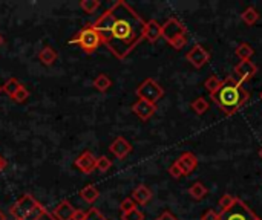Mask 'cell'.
<instances>
[{"mask_svg": "<svg viewBox=\"0 0 262 220\" xmlns=\"http://www.w3.org/2000/svg\"><path fill=\"white\" fill-rule=\"evenodd\" d=\"M58 58V54L54 47L51 46H45L40 52H38V60L41 61V64L45 66H52Z\"/></svg>", "mask_w": 262, "mask_h": 220, "instance_id": "17", "label": "cell"}, {"mask_svg": "<svg viewBox=\"0 0 262 220\" xmlns=\"http://www.w3.org/2000/svg\"><path fill=\"white\" fill-rule=\"evenodd\" d=\"M192 109L195 110V113L204 115V113L209 110V103H207V100H206L204 96H200V98H196V100L192 103Z\"/></svg>", "mask_w": 262, "mask_h": 220, "instance_id": "26", "label": "cell"}, {"mask_svg": "<svg viewBox=\"0 0 262 220\" xmlns=\"http://www.w3.org/2000/svg\"><path fill=\"white\" fill-rule=\"evenodd\" d=\"M236 196H233V194H229V193H226L221 199H220V202H218V207H220V213L221 211H227V210H230L233 205H235V202H236Z\"/></svg>", "mask_w": 262, "mask_h": 220, "instance_id": "25", "label": "cell"}, {"mask_svg": "<svg viewBox=\"0 0 262 220\" xmlns=\"http://www.w3.org/2000/svg\"><path fill=\"white\" fill-rule=\"evenodd\" d=\"M169 173H170V176H172V178H175V179L183 178V173H181V170L177 167V164H175V162L169 167Z\"/></svg>", "mask_w": 262, "mask_h": 220, "instance_id": "33", "label": "cell"}, {"mask_svg": "<svg viewBox=\"0 0 262 220\" xmlns=\"http://www.w3.org/2000/svg\"><path fill=\"white\" fill-rule=\"evenodd\" d=\"M218 214H220V220H262L241 199H236L235 205L230 210L221 211Z\"/></svg>", "mask_w": 262, "mask_h": 220, "instance_id": "6", "label": "cell"}, {"mask_svg": "<svg viewBox=\"0 0 262 220\" xmlns=\"http://www.w3.org/2000/svg\"><path fill=\"white\" fill-rule=\"evenodd\" d=\"M0 92H2V86H0Z\"/></svg>", "mask_w": 262, "mask_h": 220, "instance_id": "41", "label": "cell"}, {"mask_svg": "<svg viewBox=\"0 0 262 220\" xmlns=\"http://www.w3.org/2000/svg\"><path fill=\"white\" fill-rule=\"evenodd\" d=\"M75 214H77V210L71 205L69 201H61L52 213V216L57 220H74Z\"/></svg>", "mask_w": 262, "mask_h": 220, "instance_id": "14", "label": "cell"}, {"mask_svg": "<svg viewBox=\"0 0 262 220\" xmlns=\"http://www.w3.org/2000/svg\"><path fill=\"white\" fill-rule=\"evenodd\" d=\"M132 112L141 119V121H147L150 119L155 112H157V104L147 103L144 100H138L134 106H132Z\"/></svg>", "mask_w": 262, "mask_h": 220, "instance_id": "13", "label": "cell"}, {"mask_svg": "<svg viewBox=\"0 0 262 220\" xmlns=\"http://www.w3.org/2000/svg\"><path fill=\"white\" fill-rule=\"evenodd\" d=\"M6 165H8V162H6V159L0 155V173L6 168Z\"/></svg>", "mask_w": 262, "mask_h": 220, "instance_id": "37", "label": "cell"}, {"mask_svg": "<svg viewBox=\"0 0 262 220\" xmlns=\"http://www.w3.org/2000/svg\"><path fill=\"white\" fill-rule=\"evenodd\" d=\"M186 35H187V28L177 17H170L161 25V38H164L169 44L175 41L177 38L186 37Z\"/></svg>", "mask_w": 262, "mask_h": 220, "instance_id": "7", "label": "cell"}, {"mask_svg": "<svg viewBox=\"0 0 262 220\" xmlns=\"http://www.w3.org/2000/svg\"><path fill=\"white\" fill-rule=\"evenodd\" d=\"M78 220H107L104 216H103V213L101 211H98L97 208H91L88 213H84L81 217Z\"/></svg>", "mask_w": 262, "mask_h": 220, "instance_id": "30", "label": "cell"}, {"mask_svg": "<svg viewBox=\"0 0 262 220\" xmlns=\"http://www.w3.org/2000/svg\"><path fill=\"white\" fill-rule=\"evenodd\" d=\"M144 38L149 43H157L158 38H161V25L157 20H149L146 21V28H144Z\"/></svg>", "mask_w": 262, "mask_h": 220, "instance_id": "15", "label": "cell"}, {"mask_svg": "<svg viewBox=\"0 0 262 220\" xmlns=\"http://www.w3.org/2000/svg\"><path fill=\"white\" fill-rule=\"evenodd\" d=\"M212 100L227 116H232L247 103L249 92L235 77H227L226 80H223L220 90L212 95Z\"/></svg>", "mask_w": 262, "mask_h": 220, "instance_id": "2", "label": "cell"}, {"mask_svg": "<svg viewBox=\"0 0 262 220\" xmlns=\"http://www.w3.org/2000/svg\"><path fill=\"white\" fill-rule=\"evenodd\" d=\"M35 220H57V219H55V217L52 216V213H49V211L46 210V211H45V213H43L41 216H38V217H37Z\"/></svg>", "mask_w": 262, "mask_h": 220, "instance_id": "36", "label": "cell"}, {"mask_svg": "<svg viewBox=\"0 0 262 220\" xmlns=\"http://www.w3.org/2000/svg\"><path fill=\"white\" fill-rule=\"evenodd\" d=\"M101 43L118 60H124L144 38L146 21L124 0L115 2L94 23Z\"/></svg>", "mask_w": 262, "mask_h": 220, "instance_id": "1", "label": "cell"}, {"mask_svg": "<svg viewBox=\"0 0 262 220\" xmlns=\"http://www.w3.org/2000/svg\"><path fill=\"white\" fill-rule=\"evenodd\" d=\"M201 220H220V214H218L216 211H213V210H207V211L203 214Z\"/></svg>", "mask_w": 262, "mask_h": 220, "instance_id": "34", "label": "cell"}, {"mask_svg": "<svg viewBox=\"0 0 262 220\" xmlns=\"http://www.w3.org/2000/svg\"><path fill=\"white\" fill-rule=\"evenodd\" d=\"M92 86L95 87V90H98V92H101V93H106V92L111 89V86H112V80H111L106 74H101V75H98V77L94 80Z\"/></svg>", "mask_w": 262, "mask_h": 220, "instance_id": "19", "label": "cell"}, {"mask_svg": "<svg viewBox=\"0 0 262 220\" xmlns=\"http://www.w3.org/2000/svg\"><path fill=\"white\" fill-rule=\"evenodd\" d=\"M0 220H6V216H5V213L0 210Z\"/></svg>", "mask_w": 262, "mask_h": 220, "instance_id": "38", "label": "cell"}, {"mask_svg": "<svg viewBox=\"0 0 262 220\" xmlns=\"http://www.w3.org/2000/svg\"><path fill=\"white\" fill-rule=\"evenodd\" d=\"M155 220H178V219H177L170 211H164V213H161V214H160V216H158Z\"/></svg>", "mask_w": 262, "mask_h": 220, "instance_id": "35", "label": "cell"}, {"mask_svg": "<svg viewBox=\"0 0 262 220\" xmlns=\"http://www.w3.org/2000/svg\"><path fill=\"white\" fill-rule=\"evenodd\" d=\"M258 155H259V158H261V159H262V147H261V149H259V152H258Z\"/></svg>", "mask_w": 262, "mask_h": 220, "instance_id": "40", "label": "cell"}, {"mask_svg": "<svg viewBox=\"0 0 262 220\" xmlns=\"http://www.w3.org/2000/svg\"><path fill=\"white\" fill-rule=\"evenodd\" d=\"M235 75H236V80L243 84L249 80H252L256 72H258V66L252 61V60H246V61H239L235 69H233Z\"/></svg>", "mask_w": 262, "mask_h": 220, "instance_id": "9", "label": "cell"}, {"mask_svg": "<svg viewBox=\"0 0 262 220\" xmlns=\"http://www.w3.org/2000/svg\"><path fill=\"white\" fill-rule=\"evenodd\" d=\"M121 220H144V214L138 208H135L129 213L121 214Z\"/></svg>", "mask_w": 262, "mask_h": 220, "instance_id": "32", "label": "cell"}, {"mask_svg": "<svg viewBox=\"0 0 262 220\" xmlns=\"http://www.w3.org/2000/svg\"><path fill=\"white\" fill-rule=\"evenodd\" d=\"M152 191L146 187V185H138L134 191H132V199L135 204L138 205H147L152 201Z\"/></svg>", "mask_w": 262, "mask_h": 220, "instance_id": "16", "label": "cell"}, {"mask_svg": "<svg viewBox=\"0 0 262 220\" xmlns=\"http://www.w3.org/2000/svg\"><path fill=\"white\" fill-rule=\"evenodd\" d=\"M80 198L81 201H84L86 204H95L97 199L100 198V191L94 187V185H86L84 188L80 190Z\"/></svg>", "mask_w": 262, "mask_h": 220, "instance_id": "18", "label": "cell"}, {"mask_svg": "<svg viewBox=\"0 0 262 220\" xmlns=\"http://www.w3.org/2000/svg\"><path fill=\"white\" fill-rule=\"evenodd\" d=\"M261 100H262V92H261Z\"/></svg>", "mask_w": 262, "mask_h": 220, "instance_id": "42", "label": "cell"}, {"mask_svg": "<svg viewBox=\"0 0 262 220\" xmlns=\"http://www.w3.org/2000/svg\"><path fill=\"white\" fill-rule=\"evenodd\" d=\"M221 84H223V80H221V78H218L216 75H212V77H209V78L206 80V83H204V86H206V89L209 90L210 96L220 90Z\"/></svg>", "mask_w": 262, "mask_h": 220, "instance_id": "24", "label": "cell"}, {"mask_svg": "<svg viewBox=\"0 0 262 220\" xmlns=\"http://www.w3.org/2000/svg\"><path fill=\"white\" fill-rule=\"evenodd\" d=\"M177 167L181 170L183 176H190L195 168L198 167V158L192 153V152H184L177 161H175Z\"/></svg>", "mask_w": 262, "mask_h": 220, "instance_id": "10", "label": "cell"}, {"mask_svg": "<svg viewBox=\"0 0 262 220\" xmlns=\"http://www.w3.org/2000/svg\"><path fill=\"white\" fill-rule=\"evenodd\" d=\"M95 162H97V158L94 156V153L89 152V150H86V152H83V153L75 159L74 165H75L81 173L91 175V173L95 170Z\"/></svg>", "mask_w": 262, "mask_h": 220, "instance_id": "12", "label": "cell"}, {"mask_svg": "<svg viewBox=\"0 0 262 220\" xmlns=\"http://www.w3.org/2000/svg\"><path fill=\"white\" fill-rule=\"evenodd\" d=\"M241 20L247 25V26H253L258 20H259V12L256 8L253 6H249L244 9V12L241 14Z\"/></svg>", "mask_w": 262, "mask_h": 220, "instance_id": "20", "label": "cell"}, {"mask_svg": "<svg viewBox=\"0 0 262 220\" xmlns=\"http://www.w3.org/2000/svg\"><path fill=\"white\" fill-rule=\"evenodd\" d=\"M207 193H209V190L206 188V185H204L203 182H195V184L189 188V194H190V198L195 199V201H203V199L207 196Z\"/></svg>", "mask_w": 262, "mask_h": 220, "instance_id": "21", "label": "cell"}, {"mask_svg": "<svg viewBox=\"0 0 262 220\" xmlns=\"http://www.w3.org/2000/svg\"><path fill=\"white\" fill-rule=\"evenodd\" d=\"M235 54H236V57H238L241 61H246V60H252V57L255 55V49H253L249 43H241V44L235 49Z\"/></svg>", "mask_w": 262, "mask_h": 220, "instance_id": "22", "label": "cell"}, {"mask_svg": "<svg viewBox=\"0 0 262 220\" xmlns=\"http://www.w3.org/2000/svg\"><path fill=\"white\" fill-rule=\"evenodd\" d=\"M80 8H81L86 14H94V12H97V9L100 8V2H98V0H81V2H80Z\"/></svg>", "mask_w": 262, "mask_h": 220, "instance_id": "28", "label": "cell"}, {"mask_svg": "<svg viewBox=\"0 0 262 220\" xmlns=\"http://www.w3.org/2000/svg\"><path fill=\"white\" fill-rule=\"evenodd\" d=\"M186 58H187V61L193 66V67H196V69H201L204 64H207V61L210 60V52L204 47V46H201V44H193L192 47H190V51L186 54Z\"/></svg>", "mask_w": 262, "mask_h": 220, "instance_id": "8", "label": "cell"}, {"mask_svg": "<svg viewBox=\"0 0 262 220\" xmlns=\"http://www.w3.org/2000/svg\"><path fill=\"white\" fill-rule=\"evenodd\" d=\"M28 98H29V90L21 84V86H20V89L15 92V95H14L11 100H12V101H15L17 104H23Z\"/></svg>", "mask_w": 262, "mask_h": 220, "instance_id": "29", "label": "cell"}, {"mask_svg": "<svg viewBox=\"0 0 262 220\" xmlns=\"http://www.w3.org/2000/svg\"><path fill=\"white\" fill-rule=\"evenodd\" d=\"M3 41H5V40H3V35H2V34H0V46H2V44H3Z\"/></svg>", "mask_w": 262, "mask_h": 220, "instance_id": "39", "label": "cell"}, {"mask_svg": "<svg viewBox=\"0 0 262 220\" xmlns=\"http://www.w3.org/2000/svg\"><path fill=\"white\" fill-rule=\"evenodd\" d=\"M109 152L117 159H124V158H127L132 153V145H130V142L127 139H124L123 136H118L109 145Z\"/></svg>", "mask_w": 262, "mask_h": 220, "instance_id": "11", "label": "cell"}, {"mask_svg": "<svg viewBox=\"0 0 262 220\" xmlns=\"http://www.w3.org/2000/svg\"><path fill=\"white\" fill-rule=\"evenodd\" d=\"M20 86H21V83H20L17 78L11 77V78H9V80H6V83L2 86V92H5L9 98H12V96L15 95V92L20 89Z\"/></svg>", "mask_w": 262, "mask_h": 220, "instance_id": "23", "label": "cell"}, {"mask_svg": "<svg viewBox=\"0 0 262 220\" xmlns=\"http://www.w3.org/2000/svg\"><path fill=\"white\" fill-rule=\"evenodd\" d=\"M135 208H137V204L134 202L132 198H126V199L120 204V211H121V214L129 213V211H132V210H135Z\"/></svg>", "mask_w": 262, "mask_h": 220, "instance_id": "31", "label": "cell"}, {"mask_svg": "<svg viewBox=\"0 0 262 220\" xmlns=\"http://www.w3.org/2000/svg\"><path fill=\"white\" fill-rule=\"evenodd\" d=\"M46 211V208L29 193L20 196L11 207L9 214L14 220H35Z\"/></svg>", "mask_w": 262, "mask_h": 220, "instance_id": "3", "label": "cell"}, {"mask_svg": "<svg viewBox=\"0 0 262 220\" xmlns=\"http://www.w3.org/2000/svg\"><path fill=\"white\" fill-rule=\"evenodd\" d=\"M112 168V161L107 158V156H100L97 158V162H95V170L101 172V173H106Z\"/></svg>", "mask_w": 262, "mask_h": 220, "instance_id": "27", "label": "cell"}, {"mask_svg": "<svg viewBox=\"0 0 262 220\" xmlns=\"http://www.w3.org/2000/svg\"><path fill=\"white\" fill-rule=\"evenodd\" d=\"M138 100H144L147 103L157 104L163 96H164V89L160 86L158 81H155L154 78H146L135 90Z\"/></svg>", "mask_w": 262, "mask_h": 220, "instance_id": "5", "label": "cell"}, {"mask_svg": "<svg viewBox=\"0 0 262 220\" xmlns=\"http://www.w3.org/2000/svg\"><path fill=\"white\" fill-rule=\"evenodd\" d=\"M71 43H75L81 47V51L84 54H94L103 43H101V38L98 35V32L94 29L92 23H88L83 29H80L72 38H71Z\"/></svg>", "mask_w": 262, "mask_h": 220, "instance_id": "4", "label": "cell"}]
</instances>
